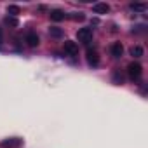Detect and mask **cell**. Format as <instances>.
<instances>
[{"instance_id": "obj_1", "label": "cell", "mask_w": 148, "mask_h": 148, "mask_svg": "<svg viewBox=\"0 0 148 148\" xmlns=\"http://www.w3.org/2000/svg\"><path fill=\"white\" fill-rule=\"evenodd\" d=\"M127 73H129V77H131L132 80H138V79L141 77V73H143V68H141L139 63H129Z\"/></svg>"}, {"instance_id": "obj_2", "label": "cell", "mask_w": 148, "mask_h": 148, "mask_svg": "<svg viewBox=\"0 0 148 148\" xmlns=\"http://www.w3.org/2000/svg\"><path fill=\"white\" fill-rule=\"evenodd\" d=\"M77 38H79V42H82V44H89V42L92 40V28H79Z\"/></svg>"}, {"instance_id": "obj_3", "label": "cell", "mask_w": 148, "mask_h": 148, "mask_svg": "<svg viewBox=\"0 0 148 148\" xmlns=\"http://www.w3.org/2000/svg\"><path fill=\"white\" fill-rule=\"evenodd\" d=\"M64 51L70 54V56H77L79 54V45L75 42H71V40H66L64 42Z\"/></svg>"}, {"instance_id": "obj_4", "label": "cell", "mask_w": 148, "mask_h": 148, "mask_svg": "<svg viewBox=\"0 0 148 148\" xmlns=\"http://www.w3.org/2000/svg\"><path fill=\"white\" fill-rule=\"evenodd\" d=\"M87 63L91 66H98L99 64V58H98V52L94 49H89L87 51Z\"/></svg>"}, {"instance_id": "obj_5", "label": "cell", "mask_w": 148, "mask_h": 148, "mask_svg": "<svg viewBox=\"0 0 148 148\" xmlns=\"http://www.w3.org/2000/svg\"><path fill=\"white\" fill-rule=\"evenodd\" d=\"M110 52H112V56H113V58H120V56H122V52H124L122 44H120V42H113V44H112V47H110Z\"/></svg>"}, {"instance_id": "obj_6", "label": "cell", "mask_w": 148, "mask_h": 148, "mask_svg": "<svg viewBox=\"0 0 148 148\" xmlns=\"http://www.w3.org/2000/svg\"><path fill=\"white\" fill-rule=\"evenodd\" d=\"M92 11H94L96 14H106V12L110 11V5H108V4H103V2H98V4L92 5Z\"/></svg>"}, {"instance_id": "obj_7", "label": "cell", "mask_w": 148, "mask_h": 148, "mask_svg": "<svg viewBox=\"0 0 148 148\" xmlns=\"http://www.w3.org/2000/svg\"><path fill=\"white\" fill-rule=\"evenodd\" d=\"M2 146H4V148H18V146H21V139H16V138L4 139V141H2Z\"/></svg>"}, {"instance_id": "obj_8", "label": "cell", "mask_w": 148, "mask_h": 148, "mask_svg": "<svg viewBox=\"0 0 148 148\" xmlns=\"http://www.w3.org/2000/svg\"><path fill=\"white\" fill-rule=\"evenodd\" d=\"M25 40H26V44H28L30 47H37V45H38V35H37V33H33V32H30V33L26 35V38H25Z\"/></svg>"}, {"instance_id": "obj_9", "label": "cell", "mask_w": 148, "mask_h": 148, "mask_svg": "<svg viewBox=\"0 0 148 148\" xmlns=\"http://www.w3.org/2000/svg\"><path fill=\"white\" fill-rule=\"evenodd\" d=\"M64 18H66V14H64L63 11H59V9L51 11V19H52V21H63Z\"/></svg>"}, {"instance_id": "obj_10", "label": "cell", "mask_w": 148, "mask_h": 148, "mask_svg": "<svg viewBox=\"0 0 148 148\" xmlns=\"http://www.w3.org/2000/svg\"><path fill=\"white\" fill-rule=\"evenodd\" d=\"M49 33H51V37H54V38H61V37H63V30L58 28V26H51V28H49Z\"/></svg>"}, {"instance_id": "obj_11", "label": "cell", "mask_w": 148, "mask_h": 148, "mask_svg": "<svg viewBox=\"0 0 148 148\" xmlns=\"http://www.w3.org/2000/svg\"><path fill=\"white\" fill-rule=\"evenodd\" d=\"M131 56H134V58H141V56H143V47H141V45H134V47L131 49Z\"/></svg>"}, {"instance_id": "obj_12", "label": "cell", "mask_w": 148, "mask_h": 148, "mask_svg": "<svg viewBox=\"0 0 148 148\" xmlns=\"http://www.w3.org/2000/svg\"><path fill=\"white\" fill-rule=\"evenodd\" d=\"M113 82H115V84H122V82H124V77L120 75L119 71H113Z\"/></svg>"}, {"instance_id": "obj_13", "label": "cell", "mask_w": 148, "mask_h": 148, "mask_svg": "<svg viewBox=\"0 0 148 148\" xmlns=\"http://www.w3.org/2000/svg\"><path fill=\"white\" fill-rule=\"evenodd\" d=\"M131 9H132V11H139V12H141V11H145V9H146V5H145V4H131Z\"/></svg>"}, {"instance_id": "obj_14", "label": "cell", "mask_w": 148, "mask_h": 148, "mask_svg": "<svg viewBox=\"0 0 148 148\" xmlns=\"http://www.w3.org/2000/svg\"><path fill=\"white\" fill-rule=\"evenodd\" d=\"M7 12L12 14V16H14V14H19V7H18V5H9V7H7Z\"/></svg>"}, {"instance_id": "obj_15", "label": "cell", "mask_w": 148, "mask_h": 148, "mask_svg": "<svg viewBox=\"0 0 148 148\" xmlns=\"http://www.w3.org/2000/svg\"><path fill=\"white\" fill-rule=\"evenodd\" d=\"M5 23L11 25V26H18V19L16 18H5Z\"/></svg>"}, {"instance_id": "obj_16", "label": "cell", "mask_w": 148, "mask_h": 148, "mask_svg": "<svg viewBox=\"0 0 148 148\" xmlns=\"http://www.w3.org/2000/svg\"><path fill=\"white\" fill-rule=\"evenodd\" d=\"M71 19H75V21H82L84 19V14H73Z\"/></svg>"}, {"instance_id": "obj_17", "label": "cell", "mask_w": 148, "mask_h": 148, "mask_svg": "<svg viewBox=\"0 0 148 148\" xmlns=\"http://www.w3.org/2000/svg\"><path fill=\"white\" fill-rule=\"evenodd\" d=\"M2 42H4V35H2V30H0V45H2Z\"/></svg>"}]
</instances>
